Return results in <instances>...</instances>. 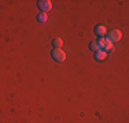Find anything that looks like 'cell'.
Listing matches in <instances>:
<instances>
[{"instance_id": "obj_9", "label": "cell", "mask_w": 129, "mask_h": 123, "mask_svg": "<svg viewBox=\"0 0 129 123\" xmlns=\"http://www.w3.org/2000/svg\"><path fill=\"white\" fill-rule=\"evenodd\" d=\"M37 19H39V22H41V23H43V22H47V14H45V12H43V14H40Z\"/></svg>"}, {"instance_id": "obj_5", "label": "cell", "mask_w": 129, "mask_h": 123, "mask_svg": "<svg viewBox=\"0 0 129 123\" xmlns=\"http://www.w3.org/2000/svg\"><path fill=\"white\" fill-rule=\"evenodd\" d=\"M106 56H107V52H104V51H98L96 55H95L96 60H104V59H106Z\"/></svg>"}, {"instance_id": "obj_6", "label": "cell", "mask_w": 129, "mask_h": 123, "mask_svg": "<svg viewBox=\"0 0 129 123\" xmlns=\"http://www.w3.org/2000/svg\"><path fill=\"white\" fill-rule=\"evenodd\" d=\"M95 33H96V34H99V36H104V34H106V27L100 25V26H98L96 29H95Z\"/></svg>"}, {"instance_id": "obj_8", "label": "cell", "mask_w": 129, "mask_h": 123, "mask_svg": "<svg viewBox=\"0 0 129 123\" xmlns=\"http://www.w3.org/2000/svg\"><path fill=\"white\" fill-rule=\"evenodd\" d=\"M91 49H92V51H95V52L100 51V45H99V42H98V41H93V42L91 44Z\"/></svg>"}, {"instance_id": "obj_2", "label": "cell", "mask_w": 129, "mask_h": 123, "mask_svg": "<svg viewBox=\"0 0 129 123\" xmlns=\"http://www.w3.org/2000/svg\"><path fill=\"white\" fill-rule=\"evenodd\" d=\"M52 57L56 62H64L66 60V53H64L60 48H54V51H52Z\"/></svg>"}, {"instance_id": "obj_4", "label": "cell", "mask_w": 129, "mask_h": 123, "mask_svg": "<svg viewBox=\"0 0 129 123\" xmlns=\"http://www.w3.org/2000/svg\"><path fill=\"white\" fill-rule=\"evenodd\" d=\"M121 37H122L121 30L114 29V30H111V32H110V37H109V40H110L111 42H114V41H119V40H121Z\"/></svg>"}, {"instance_id": "obj_1", "label": "cell", "mask_w": 129, "mask_h": 123, "mask_svg": "<svg viewBox=\"0 0 129 123\" xmlns=\"http://www.w3.org/2000/svg\"><path fill=\"white\" fill-rule=\"evenodd\" d=\"M98 42H99L100 47L104 48V52H113L114 51V44H113L109 38H100Z\"/></svg>"}, {"instance_id": "obj_3", "label": "cell", "mask_w": 129, "mask_h": 123, "mask_svg": "<svg viewBox=\"0 0 129 123\" xmlns=\"http://www.w3.org/2000/svg\"><path fill=\"white\" fill-rule=\"evenodd\" d=\"M51 7H52V3L50 2V0H41V2H39V8H40L43 12L50 11Z\"/></svg>"}, {"instance_id": "obj_7", "label": "cell", "mask_w": 129, "mask_h": 123, "mask_svg": "<svg viewBox=\"0 0 129 123\" xmlns=\"http://www.w3.org/2000/svg\"><path fill=\"white\" fill-rule=\"evenodd\" d=\"M63 44L62 38H59V37H56V38H54V41H52V45H54L55 48H60Z\"/></svg>"}]
</instances>
